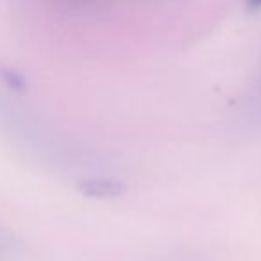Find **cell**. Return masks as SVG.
<instances>
[{"label": "cell", "instance_id": "3957f363", "mask_svg": "<svg viewBox=\"0 0 261 261\" xmlns=\"http://www.w3.org/2000/svg\"><path fill=\"white\" fill-rule=\"evenodd\" d=\"M245 6L249 11H261V0H245Z\"/></svg>", "mask_w": 261, "mask_h": 261}, {"label": "cell", "instance_id": "6da1fadb", "mask_svg": "<svg viewBox=\"0 0 261 261\" xmlns=\"http://www.w3.org/2000/svg\"><path fill=\"white\" fill-rule=\"evenodd\" d=\"M77 190L91 199L108 200L123 195L127 192V186L122 181L111 177H88L77 182Z\"/></svg>", "mask_w": 261, "mask_h": 261}, {"label": "cell", "instance_id": "7a4b0ae2", "mask_svg": "<svg viewBox=\"0 0 261 261\" xmlns=\"http://www.w3.org/2000/svg\"><path fill=\"white\" fill-rule=\"evenodd\" d=\"M9 250H11V243H9V240L6 238L4 234H0V261L8 256Z\"/></svg>", "mask_w": 261, "mask_h": 261}, {"label": "cell", "instance_id": "277c9868", "mask_svg": "<svg viewBox=\"0 0 261 261\" xmlns=\"http://www.w3.org/2000/svg\"><path fill=\"white\" fill-rule=\"evenodd\" d=\"M73 2H91V0H73Z\"/></svg>", "mask_w": 261, "mask_h": 261}]
</instances>
